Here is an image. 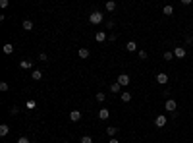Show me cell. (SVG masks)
Masks as SVG:
<instances>
[{
	"label": "cell",
	"mask_w": 193,
	"mask_h": 143,
	"mask_svg": "<svg viewBox=\"0 0 193 143\" xmlns=\"http://www.w3.org/2000/svg\"><path fill=\"white\" fill-rule=\"evenodd\" d=\"M106 133H108L110 137H112V136H116V133H118V128H114V126H110L108 130H106Z\"/></svg>",
	"instance_id": "cell-20"
},
{
	"label": "cell",
	"mask_w": 193,
	"mask_h": 143,
	"mask_svg": "<svg viewBox=\"0 0 193 143\" xmlns=\"http://www.w3.org/2000/svg\"><path fill=\"white\" fill-rule=\"evenodd\" d=\"M176 106H178V104H176L174 99H168V101H166V110L168 112H176Z\"/></svg>",
	"instance_id": "cell-6"
},
{
	"label": "cell",
	"mask_w": 193,
	"mask_h": 143,
	"mask_svg": "<svg viewBox=\"0 0 193 143\" xmlns=\"http://www.w3.org/2000/svg\"><path fill=\"white\" fill-rule=\"evenodd\" d=\"M8 89H10V85H8L6 81H2V83H0V91H2V93H6Z\"/></svg>",
	"instance_id": "cell-22"
},
{
	"label": "cell",
	"mask_w": 193,
	"mask_h": 143,
	"mask_svg": "<svg viewBox=\"0 0 193 143\" xmlns=\"http://www.w3.org/2000/svg\"><path fill=\"white\" fill-rule=\"evenodd\" d=\"M8 4H10L8 0H0V8H8Z\"/></svg>",
	"instance_id": "cell-28"
},
{
	"label": "cell",
	"mask_w": 193,
	"mask_h": 143,
	"mask_svg": "<svg viewBox=\"0 0 193 143\" xmlns=\"http://www.w3.org/2000/svg\"><path fill=\"white\" fill-rule=\"evenodd\" d=\"M35 104H37L35 101H27V108H35Z\"/></svg>",
	"instance_id": "cell-29"
},
{
	"label": "cell",
	"mask_w": 193,
	"mask_h": 143,
	"mask_svg": "<svg viewBox=\"0 0 193 143\" xmlns=\"http://www.w3.org/2000/svg\"><path fill=\"white\" fill-rule=\"evenodd\" d=\"M154 126H156V128H164V126H166V116H164V114L156 116V120H154Z\"/></svg>",
	"instance_id": "cell-3"
},
{
	"label": "cell",
	"mask_w": 193,
	"mask_h": 143,
	"mask_svg": "<svg viewBox=\"0 0 193 143\" xmlns=\"http://www.w3.org/2000/svg\"><path fill=\"white\" fill-rule=\"evenodd\" d=\"M8 131H10V126H8V124H2V126H0V137H6Z\"/></svg>",
	"instance_id": "cell-10"
},
{
	"label": "cell",
	"mask_w": 193,
	"mask_h": 143,
	"mask_svg": "<svg viewBox=\"0 0 193 143\" xmlns=\"http://www.w3.org/2000/svg\"><path fill=\"white\" fill-rule=\"evenodd\" d=\"M66 143H68V141H66Z\"/></svg>",
	"instance_id": "cell-33"
},
{
	"label": "cell",
	"mask_w": 193,
	"mask_h": 143,
	"mask_svg": "<svg viewBox=\"0 0 193 143\" xmlns=\"http://www.w3.org/2000/svg\"><path fill=\"white\" fill-rule=\"evenodd\" d=\"M139 58L145 60V58H147V52H145V50H139Z\"/></svg>",
	"instance_id": "cell-30"
},
{
	"label": "cell",
	"mask_w": 193,
	"mask_h": 143,
	"mask_svg": "<svg viewBox=\"0 0 193 143\" xmlns=\"http://www.w3.org/2000/svg\"><path fill=\"white\" fill-rule=\"evenodd\" d=\"M116 83H120L122 87L129 85V76H128V74H120V76H118V81H116Z\"/></svg>",
	"instance_id": "cell-2"
},
{
	"label": "cell",
	"mask_w": 193,
	"mask_h": 143,
	"mask_svg": "<svg viewBox=\"0 0 193 143\" xmlns=\"http://www.w3.org/2000/svg\"><path fill=\"white\" fill-rule=\"evenodd\" d=\"M120 87H122L120 83H112V85H110V91H112V93H120Z\"/></svg>",
	"instance_id": "cell-19"
},
{
	"label": "cell",
	"mask_w": 193,
	"mask_h": 143,
	"mask_svg": "<svg viewBox=\"0 0 193 143\" xmlns=\"http://www.w3.org/2000/svg\"><path fill=\"white\" fill-rule=\"evenodd\" d=\"M108 143H120V141H118V139H110Z\"/></svg>",
	"instance_id": "cell-32"
},
{
	"label": "cell",
	"mask_w": 193,
	"mask_h": 143,
	"mask_svg": "<svg viewBox=\"0 0 193 143\" xmlns=\"http://www.w3.org/2000/svg\"><path fill=\"white\" fill-rule=\"evenodd\" d=\"M46 60H48V56H46L45 52H41V54H39V62H46Z\"/></svg>",
	"instance_id": "cell-26"
},
{
	"label": "cell",
	"mask_w": 193,
	"mask_h": 143,
	"mask_svg": "<svg viewBox=\"0 0 193 143\" xmlns=\"http://www.w3.org/2000/svg\"><path fill=\"white\" fill-rule=\"evenodd\" d=\"M104 8H106V12H114V10H116V2H112V0H108V2L104 4Z\"/></svg>",
	"instance_id": "cell-12"
},
{
	"label": "cell",
	"mask_w": 193,
	"mask_h": 143,
	"mask_svg": "<svg viewBox=\"0 0 193 143\" xmlns=\"http://www.w3.org/2000/svg\"><path fill=\"white\" fill-rule=\"evenodd\" d=\"M120 97H122V101H124V103H129V101H131V93H128V91H126V93H122Z\"/></svg>",
	"instance_id": "cell-18"
},
{
	"label": "cell",
	"mask_w": 193,
	"mask_h": 143,
	"mask_svg": "<svg viewBox=\"0 0 193 143\" xmlns=\"http://www.w3.org/2000/svg\"><path fill=\"white\" fill-rule=\"evenodd\" d=\"M2 50H4V54H12V52H14V45H12V43H6Z\"/></svg>",
	"instance_id": "cell-15"
},
{
	"label": "cell",
	"mask_w": 193,
	"mask_h": 143,
	"mask_svg": "<svg viewBox=\"0 0 193 143\" xmlns=\"http://www.w3.org/2000/svg\"><path fill=\"white\" fill-rule=\"evenodd\" d=\"M19 68H23V70H29V68H33V60L23 58L21 62H19Z\"/></svg>",
	"instance_id": "cell-5"
},
{
	"label": "cell",
	"mask_w": 193,
	"mask_h": 143,
	"mask_svg": "<svg viewBox=\"0 0 193 143\" xmlns=\"http://www.w3.org/2000/svg\"><path fill=\"white\" fill-rule=\"evenodd\" d=\"M156 81L160 85H164V83H168V76L164 74V72H160V74H156Z\"/></svg>",
	"instance_id": "cell-7"
},
{
	"label": "cell",
	"mask_w": 193,
	"mask_h": 143,
	"mask_svg": "<svg viewBox=\"0 0 193 143\" xmlns=\"http://www.w3.org/2000/svg\"><path fill=\"white\" fill-rule=\"evenodd\" d=\"M99 118H101V120H108L110 118V110L108 108H101V110H99Z\"/></svg>",
	"instance_id": "cell-9"
},
{
	"label": "cell",
	"mask_w": 193,
	"mask_h": 143,
	"mask_svg": "<svg viewBox=\"0 0 193 143\" xmlns=\"http://www.w3.org/2000/svg\"><path fill=\"white\" fill-rule=\"evenodd\" d=\"M18 112H19V108H18V106H12V108H10V114H12V116H16Z\"/></svg>",
	"instance_id": "cell-27"
},
{
	"label": "cell",
	"mask_w": 193,
	"mask_h": 143,
	"mask_svg": "<svg viewBox=\"0 0 193 143\" xmlns=\"http://www.w3.org/2000/svg\"><path fill=\"white\" fill-rule=\"evenodd\" d=\"M162 12H164V16H172V14H174V8L172 6H164V10H162Z\"/></svg>",
	"instance_id": "cell-21"
},
{
	"label": "cell",
	"mask_w": 193,
	"mask_h": 143,
	"mask_svg": "<svg viewBox=\"0 0 193 143\" xmlns=\"http://www.w3.org/2000/svg\"><path fill=\"white\" fill-rule=\"evenodd\" d=\"M18 143H31V141H29L27 137H19V139H18Z\"/></svg>",
	"instance_id": "cell-31"
},
{
	"label": "cell",
	"mask_w": 193,
	"mask_h": 143,
	"mask_svg": "<svg viewBox=\"0 0 193 143\" xmlns=\"http://www.w3.org/2000/svg\"><path fill=\"white\" fill-rule=\"evenodd\" d=\"M31 79H35V81H39V79H43V74H41V70H33V74H31Z\"/></svg>",
	"instance_id": "cell-14"
},
{
	"label": "cell",
	"mask_w": 193,
	"mask_h": 143,
	"mask_svg": "<svg viewBox=\"0 0 193 143\" xmlns=\"http://www.w3.org/2000/svg\"><path fill=\"white\" fill-rule=\"evenodd\" d=\"M81 143H93V137L91 136H83L81 137Z\"/></svg>",
	"instance_id": "cell-24"
},
{
	"label": "cell",
	"mask_w": 193,
	"mask_h": 143,
	"mask_svg": "<svg viewBox=\"0 0 193 143\" xmlns=\"http://www.w3.org/2000/svg\"><path fill=\"white\" fill-rule=\"evenodd\" d=\"M77 54H79V58H89L91 52H89V48H85V46H83V48H79V52H77Z\"/></svg>",
	"instance_id": "cell-11"
},
{
	"label": "cell",
	"mask_w": 193,
	"mask_h": 143,
	"mask_svg": "<svg viewBox=\"0 0 193 143\" xmlns=\"http://www.w3.org/2000/svg\"><path fill=\"white\" fill-rule=\"evenodd\" d=\"M103 20H104V16H103V12H99V10H95V12L89 16V23H93V25H99Z\"/></svg>",
	"instance_id": "cell-1"
},
{
	"label": "cell",
	"mask_w": 193,
	"mask_h": 143,
	"mask_svg": "<svg viewBox=\"0 0 193 143\" xmlns=\"http://www.w3.org/2000/svg\"><path fill=\"white\" fill-rule=\"evenodd\" d=\"M95 97H96V101H99V103H104V99H106V95H104V93H96Z\"/></svg>",
	"instance_id": "cell-23"
},
{
	"label": "cell",
	"mask_w": 193,
	"mask_h": 143,
	"mask_svg": "<svg viewBox=\"0 0 193 143\" xmlns=\"http://www.w3.org/2000/svg\"><path fill=\"white\" fill-rule=\"evenodd\" d=\"M174 56H176V58H186V48L176 46V48H174Z\"/></svg>",
	"instance_id": "cell-4"
},
{
	"label": "cell",
	"mask_w": 193,
	"mask_h": 143,
	"mask_svg": "<svg viewBox=\"0 0 193 143\" xmlns=\"http://www.w3.org/2000/svg\"><path fill=\"white\" fill-rule=\"evenodd\" d=\"M70 120L71 122H79V120H81V112L79 110H71L70 112Z\"/></svg>",
	"instance_id": "cell-8"
},
{
	"label": "cell",
	"mask_w": 193,
	"mask_h": 143,
	"mask_svg": "<svg viewBox=\"0 0 193 143\" xmlns=\"http://www.w3.org/2000/svg\"><path fill=\"white\" fill-rule=\"evenodd\" d=\"M95 39L99 41V43H103V41L106 39V33H104V31H99V33H96V35H95Z\"/></svg>",
	"instance_id": "cell-17"
},
{
	"label": "cell",
	"mask_w": 193,
	"mask_h": 143,
	"mask_svg": "<svg viewBox=\"0 0 193 143\" xmlns=\"http://www.w3.org/2000/svg\"><path fill=\"white\" fill-rule=\"evenodd\" d=\"M21 25H23V29H25V31H31V29H33V21L31 20H25Z\"/></svg>",
	"instance_id": "cell-16"
},
{
	"label": "cell",
	"mask_w": 193,
	"mask_h": 143,
	"mask_svg": "<svg viewBox=\"0 0 193 143\" xmlns=\"http://www.w3.org/2000/svg\"><path fill=\"white\" fill-rule=\"evenodd\" d=\"M172 58H174V52H170V50L164 52V60H172Z\"/></svg>",
	"instance_id": "cell-25"
},
{
	"label": "cell",
	"mask_w": 193,
	"mask_h": 143,
	"mask_svg": "<svg viewBox=\"0 0 193 143\" xmlns=\"http://www.w3.org/2000/svg\"><path fill=\"white\" fill-rule=\"evenodd\" d=\"M126 48H128L129 52H135L137 50V43H135V41H129L128 45H126Z\"/></svg>",
	"instance_id": "cell-13"
}]
</instances>
